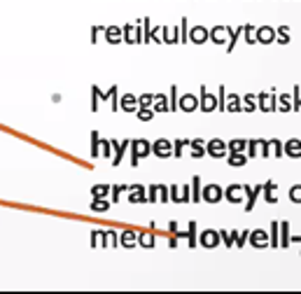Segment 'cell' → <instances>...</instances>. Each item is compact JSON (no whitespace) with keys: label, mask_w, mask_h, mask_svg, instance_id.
Returning a JSON list of instances; mask_svg holds the SVG:
<instances>
[{"label":"cell","mask_w":301,"mask_h":294,"mask_svg":"<svg viewBox=\"0 0 301 294\" xmlns=\"http://www.w3.org/2000/svg\"><path fill=\"white\" fill-rule=\"evenodd\" d=\"M150 152H152V145L147 140H143V138L131 140V164L138 166V161L143 157H150Z\"/></svg>","instance_id":"obj_1"},{"label":"cell","mask_w":301,"mask_h":294,"mask_svg":"<svg viewBox=\"0 0 301 294\" xmlns=\"http://www.w3.org/2000/svg\"><path fill=\"white\" fill-rule=\"evenodd\" d=\"M257 108L262 112H276L278 110V96H276V91L257 93Z\"/></svg>","instance_id":"obj_2"},{"label":"cell","mask_w":301,"mask_h":294,"mask_svg":"<svg viewBox=\"0 0 301 294\" xmlns=\"http://www.w3.org/2000/svg\"><path fill=\"white\" fill-rule=\"evenodd\" d=\"M224 199V189L220 185H215V182H210V185H206L203 189H201V201L206 203H217Z\"/></svg>","instance_id":"obj_3"},{"label":"cell","mask_w":301,"mask_h":294,"mask_svg":"<svg viewBox=\"0 0 301 294\" xmlns=\"http://www.w3.org/2000/svg\"><path fill=\"white\" fill-rule=\"evenodd\" d=\"M206 152H208L210 157H215V159H224L227 154H229V150H227V143H224V140H220V138H213L210 143H206Z\"/></svg>","instance_id":"obj_4"},{"label":"cell","mask_w":301,"mask_h":294,"mask_svg":"<svg viewBox=\"0 0 301 294\" xmlns=\"http://www.w3.org/2000/svg\"><path fill=\"white\" fill-rule=\"evenodd\" d=\"M152 154H157L159 159H168L173 157V143L166 138H159L157 143H152Z\"/></svg>","instance_id":"obj_5"},{"label":"cell","mask_w":301,"mask_h":294,"mask_svg":"<svg viewBox=\"0 0 301 294\" xmlns=\"http://www.w3.org/2000/svg\"><path fill=\"white\" fill-rule=\"evenodd\" d=\"M168 194H171V201H178V203H187L192 201V189H189V185H173L171 189H168Z\"/></svg>","instance_id":"obj_6"},{"label":"cell","mask_w":301,"mask_h":294,"mask_svg":"<svg viewBox=\"0 0 301 294\" xmlns=\"http://www.w3.org/2000/svg\"><path fill=\"white\" fill-rule=\"evenodd\" d=\"M199 110H203V112H213V110H217V98L213 96V93L206 91V86H201Z\"/></svg>","instance_id":"obj_7"},{"label":"cell","mask_w":301,"mask_h":294,"mask_svg":"<svg viewBox=\"0 0 301 294\" xmlns=\"http://www.w3.org/2000/svg\"><path fill=\"white\" fill-rule=\"evenodd\" d=\"M255 40L262 44H271L276 40V28L273 26H259V28H255Z\"/></svg>","instance_id":"obj_8"},{"label":"cell","mask_w":301,"mask_h":294,"mask_svg":"<svg viewBox=\"0 0 301 294\" xmlns=\"http://www.w3.org/2000/svg\"><path fill=\"white\" fill-rule=\"evenodd\" d=\"M178 110H182V112H194V110H199V98H196L194 93L180 96L178 98Z\"/></svg>","instance_id":"obj_9"},{"label":"cell","mask_w":301,"mask_h":294,"mask_svg":"<svg viewBox=\"0 0 301 294\" xmlns=\"http://www.w3.org/2000/svg\"><path fill=\"white\" fill-rule=\"evenodd\" d=\"M248 241H250L252 248H269V231H264V229L250 231Z\"/></svg>","instance_id":"obj_10"},{"label":"cell","mask_w":301,"mask_h":294,"mask_svg":"<svg viewBox=\"0 0 301 294\" xmlns=\"http://www.w3.org/2000/svg\"><path fill=\"white\" fill-rule=\"evenodd\" d=\"M243 192H245V210H252L255 208V201H257V196L262 194V185H243Z\"/></svg>","instance_id":"obj_11"},{"label":"cell","mask_w":301,"mask_h":294,"mask_svg":"<svg viewBox=\"0 0 301 294\" xmlns=\"http://www.w3.org/2000/svg\"><path fill=\"white\" fill-rule=\"evenodd\" d=\"M199 243L203 245V248H217V245H220V231L206 229V231H203V234L199 236Z\"/></svg>","instance_id":"obj_12"},{"label":"cell","mask_w":301,"mask_h":294,"mask_svg":"<svg viewBox=\"0 0 301 294\" xmlns=\"http://www.w3.org/2000/svg\"><path fill=\"white\" fill-rule=\"evenodd\" d=\"M224 199L231 203H241L245 199V192H243V185H229L224 189Z\"/></svg>","instance_id":"obj_13"},{"label":"cell","mask_w":301,"mask_h":294,"mask_svg":"<svg viewBox=\"0 0 301 294\" xmlns=\"http://www.w3.org/2000/svg\"><path fill=\"white\" fill-rule=\"evenodd\" d=\"M283 150H285V157L299 159L301 157V140L299 138H290L287 143H283Z\"/></svg>","instance_id":"obj_14"},{"label":"cell","mask_w":301,"mask_h":294,"mask_svg":"<svg viewBox=\"0 0 301 294\" xmlns=\"http://www.w3.org/2000/svg\"><path fill=\"white\" fill-rule=\"evenodd\" d=\"M262 194H264L266 203H276V201H278V185H276L273 180H269V182L262 185Z\"/></svg>","instance_id":"obj_15"},{"label":"cell","mask_w":301,"mask_h":294,"mask_svg":"<svg viewBox=\"0 0 301 294\" xmlns=\"http://www.w3.org/2000/svg\"><path fill=\"white\" fill-rule=\"evenodd\" d=\"M208 35H210V33H208V28H206V26H194V28L187 33V37H189L192 42H196V44L206 42V40H208Z\"/></svg>","instance_id":"obj_16"},{"label":"cell","mask_w":301,"mask_h":294,"mask_svg":"<svg viewBox=\"0 0 301 294\" xmlns=\"http://www.w3.org/2000/svg\"><path fill=\"white\" fill-rule=\"evenodd\" d=\"M129 201L131 203H145V201H147V192H145L143 185L129 187Z\"/></svg>","instance_id":"obj_17"},{"label":"cell","mask_w":301,"mask_h":294,"mask_svg":"<svg viewBox=\"0 0 301 294\" xmlns=\"http://www.w3.org/2000/svg\"><path fill=\"white\" fill-rule=\"evenodd\" d=\"M208 33H210L208 40H213L215 44H224V40L229 37V28H227V26H215V28H210Z\"/></svg>","instance_id":"obj_18"},{"label":"cell","mask_w":301,"mask_h":294,"mask_svg":"<svg viewBox=\"0 0 301 294\" xmlns=\"http://www.w3.org/2000/svg\"><path fill=\"white\" fill-rule=\"evenodd\" d=\"M112 143V147H115V159H112V164L119 166L124 159V152H126V147L131 145V140H122V143H117V140H110Z\"/></svg>","instance_id":"obj_19"},{"label":"cell","mask_w":301,"mask_h":294,"mask_svg":"<svg viewBox=\"0 0 301 294\" xmlns=\"http://www.w3.org/2000/svg\"><path fill=\"white\" fill-rule=\"evenodd\" d=\"M224 110H229V112H241V110H243V105H241V96L229 93L227 101H224Z\"/></svg>","instance_id":"obj_20"},{"label":"cell","mask_w":301,"mask_h":294,"mask_svg":"<svg viewBox=\"0 0 301 294\" xmlns=\"http://www.w3.org/2000/svg\"><path fill=\"white\" fill-rule=\"evenodd\" d=\"M119 108L126 110V112H138V98L136 96H131V93H126V96H122Z\"/></svg>","instance_id":"obj_21"},{"label":"cell","mask_w":301,"mask_h":294,"mask_svg":"<svg viewBox=\"0 0 301 294\" xmlns=\"http://www.w3.org/2000/svg\"><path fill=\"white\" fill-rule=\"evenodd\" d=\"M152 110L154 112H168V98H166L164 93H154V103H152Z\"/></svg>","instance_id":"obj_22"},{"label":"cell","mask_w":301,"mask_h":294,"mask_svg":"<svg viewBox=\"0 0 301 294\" xmlns=\"http://www.w3.org/2000/svg\"><path fill=\"white\" fill-rule=\"evenodd\" d=\"M227 161H229V166H245L248 164V154L245 152H229L227 154Z\"/></svg>","instance_id":"obj_23"},{"label":"cell","mask_w":301,"mask_h":294,"mask_svg":"<svg viewBox=\"0 0 301 294\" xmlns=\"http://www.w3.org/2000/svg\"><path fill=\"white\" fill-rule=\"evenodd\" d=\"M269 245H271V248H280V222H271V229H269Z\"/></svg>","instance_id":"obj_24"},{"label":"cell","mask_w":301,"mask_h":294,"mask_svg":"<svg viewBox=\"0 0 301 294\" xmlns=\"http://www.w3.org/2000/svg\"><path fill=\"white\" fill-rule=\"evenodd\" d=\"M290 236H292V234H290V222H287V220H283V222H280V248H290Z\"/></svg>","instance_id":"obj_25"},{"label":"cell","mask_w":301,"mask_h":294,"mask_svg":"<svg viewBox=\"0 0 301 294\" xmlns=\"http://www.w3.org/2000/svg\"><path fill=\"white\" fill-rule=\"evenodd\" d=\"M189 147H192V157L194 159H201L203 154H206V143H203L201 138H196V140H189Z\"/></svg>","instance_id":"obj_26"},{"label":"cell","mask_w":301,"mask_h":294,"mask_svg":"<svg viewBox=\"0 0 301 294\" xmlns=\"http://www.w3.org/2000/svg\"><path fill=\"white\" fill-rule=\"evenodd\" d=\"M241 105H243L245 112H255L257 110V96L255 93H245L243 98H241Z\"/></svg>","instance_id":"obj_27"},{"label":"cell","mask_w":301,"mask_h":294,"mask_svg":"<svg viewBox=\"0 0 301 294\" xmlns=\"http://www.w3.org/2000/svg\"><path fill=\"white\" fill-rule=\"evenodd\" d=\"M119 243L124 245V248H133V245L138 243V234L133 229H129V231H124L122 236H119Z\"/></svg>","instance_id":"obj_28"},{"label":"cell","mask_w":301,"mask_h":294,"mask_svg":"<svg viewBox=\"0 0 301 294\" xmlns=\"http://www.w3.org/2000/svg\"><path fill=\"white\" fill-rule=\"evenodd\" d=\"M278 110L280 112H290V110H292V93H280Z\"/></svg>","instance_id":"obj_29"},{"label":"cell","mask_w":301,"mask_h":294,"mask_svg":"<svg viewBox=\"0 0 301 294\" xmlns=\"http://www.w3.org/2000/svg\"><path fill=\"white\" fill-rule=\"evenodd\" d=\"M189 189H192V201H201V189H203V187H201L199 175H194L192 178V187H189Z\"/></svg>","instance_id":"obj_30"},{"label":"cell","mask_w":301,"mask_h":294,"mask_svg":"<svg viewBox=\"0 0 301 294\" xmlns=\"http://www.w3.org/2000/svg\"><path fill=\"white\" fill-rule=\"evenodd\" d=\"M138 243L143 245V248H154V234H152V231L138 234Z\"/></svg>","instance_id":"obj_31"},{"label":"cell","mask_w":301,"mask_h":294,"mask_svg":"<svg viewBox=\"0 0 301 294\" xmlns=\"http://www.w3.org/2000/svg\"><path fill=\"white\" fill-rule=\"evenodd\" d=\"M105 37H108V42H119L122 40V28L110 26V28H105Z\"/></svg>","instance_id":"obj_32"},{"label":"cell","mask_w":301,"mask_h":294,"mask_svg":"<svg viewBox=\"0 0 301 294\" xmlns=\"http://www.w3.org/2000/svg\"><path fill=\"white\" fill-rule=\"evenodd\" d=\"M110 189H112L110 185H96L91 189V194H93V199H105V196L110 194Z\"/></svg>","instance_id":"obj_33"},{"label":"cell","mask_w":301,"mask_h":294,"mask_svg":"<svg viewBox=\"0 0 301 294\" xmlns=\"http://www.w3.org/2000/svg\"><path fill=\"white\" fill-rule=\"evenodd\" d=\"M185 238L189 241V248H194V245L199 243V238H196V222H189V229H187Z\"/></svg>","instance_id":"obj_34"},{"label":"cell","mask_w":301,"mask_h":294,"mask_svg":"<svg viewBox=\"0 0 301 294\" xmlns=\"http://www.w3.org/2000/svg\"><path fill=\"white\" fill-rule=\"evenodd\" d=\"M245 145H248V140H241V138H236V140L227 143V150H229V152H245Z\"/></svg>","instance_id":"obj_35"},{"label":"cell","mask_w":301,"mask_h":294,"mask_svg":"<svg viewBox=\"0 0 301 294\" xmlns=\"http://www.w3.org/2000/svg\"><path fill=\"white\" fill-rule=\"evenodd\" d=\"M245 154H248V159L252 157H259V140H248V145H245Z\"/></svg>","instance_id":"obj_36"},{"label":"cell","mask_w":301,"mask_h":294,"mask_svg":"<svg viewBox=\"0 0 301 294\" xmlns=\"http://www.w3.org/2000/svg\"><path fill=\"white\" fill-rule=\"evenodd\" d=\"M271 157H285V150H283V143H280L278 138H273L271 140Z\"/></svg>","instance_id":"obj_37"},{"label":"cell","mask_w":301,"mask_h":294,"mask_svg":"<svg viewBox=\"0 0 301 294\" xmlns=\"http://www.w3.org/2000/svg\"><path fill=\"white\" fill-rule=\"evenodd\" d=\"M108 208H110V201H105V199H93L91 201V210H96V213H105Z\"/></svg>","instance_id":"obj_38"},{"label":"cell","mask_w":301,"mask_h":294,"mask_svg":"<svg viewBox=\"0 0 301 294\" xmlns=\"http://www.w3.org/2000/svg\"><path fill=\"white\" fill-rule=\"evenodd\" d=\"M236 234L238 231H220V241H224V245H227V248H231V245H234V238H236Z\"/></svg>","instance_id":"obj_39"},{"label":"cell","mask_w":301,"mask_h":294,"mask_svg":"<svg viewBox=\"0 0 301 294\" xmlns=\"http://www.w3.org/2000/svg\"><path fill=\"white\" fill-rule=\"evenodd\" d=\"M187 145H189V140H185V138L175 140V143H173V157H182V150H185Z\"/></svg>","instance_id":"obj_40"},{"label":"cell","mask_w":301,"mask_h":294,"mask_svg":"<svg viewBox=\"0 0 301 294\" xmlns=\"http://www.w3.org/2000/svg\"><path fill=\"white\" fill-rule=\"evenodd\" d=\"M292 110H294V112H299V110H301V91H299V84L294 86V91H292Z\"/></svg>","instance_id":"obj_41"},{"label":"cell","mask_w":301,"mask_h":294,"mask_svg":"<svg viewBox=\"0 0 301 294\" xmlns=\"http://www.w3.org/2000/svg\"><path fill=\"white\" fill-rule=\"evenodd\" d=\"M243 33H245V42L248 44H255L257 40H255V26L252 23H245L243 26Z\"/></svg>","instance_id":"obj_42"},{"label":"cell","mask_w":301,"mask_h":294,"mask_svg":"<svg viewBox=\"0 0 301 294\" xmlns=\"http://www.w3.org/2000/svg\"><path fill=\"white\" fill-rule=\"evenodd\" d=\"M152 103H154V96H152V93L138 96V108H152Z\"/></svg>","instance_id":"obj_43"},{"label":"cell","mask_w":301,"mask_h":294,"mask_svg":"<svg viewBox=\"0 0 301 294\" xmlns=\"http://www.w3.org/2000/svg\"><path fill=\"white\" fill-rule=\"evenodd\" d=\"M290 201H292V203H301V182H299V185L290 187Z\"/></svg>","instance_id":"obj_44"},{"label":"cell","mask_w":301,"mask_h":294,"mask_svg":"<svg viewBox=\"0 0 301 294\" xmlns=\"http://www.w3.org/2000/svg\"><path fill=\"white\" fill-rule=\"evenodd\" d=\"M152 117H154V110L152 108H138V119L140 122H150Z\"/></svg>","instance_id":"obj_45"},{"label":"cell","mask_w":301,"mask_h":294,"mask_svg":"<svg viewBox=\"0 0 301 294\" xmlns=\"http://www.w3.org/2000/svg\"><path fill=\"white\" fill-rule=\"evenodd\" d=\"M259 154L264 159L271 157V140H259Z\"/></svg>","instance_id":"obj_46"},{"label":"cell","mask_w":301,"mask_h":294,"mask_svg":"<svg viewBox=\"0 0 301 294\" xmlns=\"http://www.w3.org/2000/svg\"><path fill=\"white\" fill-rule=\"evenodd\" d=\"M248 236H250V231L245 229L243 234H236V238H234V245H238V248H243L245 243H248Z\"/></svg>","instance_id":"obj_47"},{"label":"cell","mask_w":301,"mask_h":294,"mask_svg":"<svg viewBox=\"0 0 301 294\" xmlns=\"http://www.w3.org/2000/svg\"><path fill=\"white\" fill-rule=\"evenodd\" d=\"M168 108L178 110V89L175 86H171V103H168Z\"/></svg>","instance_id":"obj_48"},{"label":"cell","mask_w":301,"mask_h":294,"mask_svg":"<svg viewBox=\"0 0 301 294\" xmlns=\"http://www.w3.org/2000/svg\"><path fill=\"white\" fill-rule=\"evenodd\" d=\"M147 201H159V185H150V194H147Z\"/></svg>","instance_id":"obj_49"},{"label":"cell","mask_w":301,"mask_h":294,"mask_svg":"<svg viewBox=\"0 0 301 294\" xmlns=\"http://www.w3.org/2000/svg\"><path fill=\"white\" fill-rule=\"evenodd\" d=\"M124 189H126V187H122V185H117V187H112V189H110V192H112V203L119 199V194H122Z\"/></svg>","instance_id":"obj_50"},{"label":"cell","mask_w":301,"mask_h":294,"mask_svg":"<svg viewBox=\"0 0 301 294\" xmlns=\"http://www.w3.org/2000/svg\"><path fill=\"white\" fill-rule=\"evenodd\" d=\"M276 40H278L280 44H287L290 42V33H278V30H276Z\"/></svg>","instance_id":"obj_51"},{"label":"cell","mask_w":301,"mask_h":294,"mask_svg":"<svg viewBox=\"0 0 301 294\" xmlns=\"http://www.w3.org/2000/svg\"><path fill=\"white\" fill-rule=\"evenodd\" d=\"M278 33H290V26H280V28H276Z\"/></svg>","instance_id":"obj_52"}]
</instances>
